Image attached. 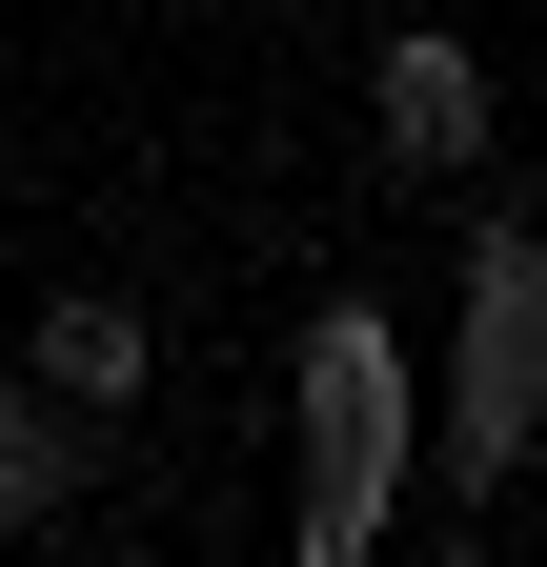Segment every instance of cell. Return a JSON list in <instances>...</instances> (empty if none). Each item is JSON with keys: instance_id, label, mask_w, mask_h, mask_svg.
I'll return each instance as SVG.
<instances>
[{"instance_id": "6da1fadb", "label": "cell", "mask_w": 547, "mask_h": 567, "mask_svg": "<svg viewBox=\"0 0 547 567\" xmlns=\"http://www.w3.org/2000/svg\"><path fill=\"white\" fill-rule=\"evenodd\" d=\"M305 425H324L305 567H365V527H385V466H405V344H385V305H324V324H305Z\"/></svg>"}, {"instance_id": "7a4b0ae2", "label": "cell", "mask_w": 547, "mask_h": 567, "mask_svg": "<svg viewBox=\"0 0 547 567\" xmlns=\"http://www.w3.org/2000/svg\"><path fill=\"white\" fill-rule=\"evenodd\" d=\"M527 405H547V244H527V203H487V224H466V385H446L466 486L527 466Z\"/></svg>"}, {"instance_id": "3957f363", "label": "cell", "mask_w": 547, "mask_h": 567, "mask_svg": "<svg viewBox=\"0 0 547 567\" xmlns=\"http://www.w3.org/2000/svg\"><path fill=\"white\" fill-rule=\"evenodd\" d=\"M385 163H487V61L466 41H385Z\"/></svg>"}, {"instance_id": "277c9868", "label": "cell", "mask_w": 547, "mask_h": 567, "mask_svg": "<svg viewBox=\"0 0 547 567\" xmlns=\"http://www.w3.org/2000/svg\"><path fill=\"white\" fill-rule=\"evenodd\" d=\"M61 486H82V425H61V385H0V527H61Z\"/></svg>"}, {"instance_id": "5b68a950", "label": "cell", "mask_w": 547, "mask_h": 567, "mask_svg": "<svg viewBox=\"0 0 547 567\" xmlns=\"http://www.w3.org/2000/svg\"><path fill=\"white\" fill-rule=\"evenodd\" d=\"M41 385H61V405H122V385H143V305H102V284L41 305Z\"/></svg>"}]
</instances>
